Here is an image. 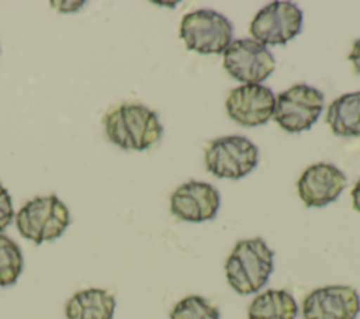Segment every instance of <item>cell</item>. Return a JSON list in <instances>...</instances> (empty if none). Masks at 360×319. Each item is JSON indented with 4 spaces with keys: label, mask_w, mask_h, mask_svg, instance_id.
Instances as JSON below:
<instances>
[{
    "label": "cell",
    "mask_w": 360,
    "mask_h": 319,
    "mask_svg": "<svg viewBox=\"0 0 360 319\" xmlns=\"http://www.w3.org/2000/svg\"><path fill=\"white\" fill-rule=\"evenodd\" d=\"M103 124L110 142L127 150H145L163 134L158 114L136 103H124L111 108L103 117Z\"/></svg>",
    "instance_id": "1"
},
{
    "label": "cell",
    "mask_w": 360,
    "mask_h": 319,
    "mask_svg": "<svg viewBox=\"0 0 360 319\" xmlns=\"http://www.w3.org/2000/svg\"><path fill=\"white\" fill-rule=\"evenodd\" d=\"M274 252L262 237L239 240L225 261L226 281L240 295L257 292L273 271Z\"/></svg>",
    "instance_id": "2"
},
{
    "label": "cell",
    "mask_w": 360,
    "mask_h": 319,
    "mask_svg": "<svg viewBox=\"0 0 360 319\" xmlns=\"http://www.w3.org/2000/svg\"><path fill=\"white\" fill-rule=\"evenodd\" d=\"M232 22L211 8H200L186 14L179 30L186 48L200 55L224 53L232 42Z\"/></svg>",
    "instance_id": "3"
},
{
    "label": "cell",
    "mask_w": 360,
    "mask_h": 319,
    "mask_svg": "<svg viewBox=\"0 0 360 319\" xmlns=\"http://www.w3.org/2000/svg\"><path fill=\"white\" fill-rule=\"evenodd\" d=\"M69 223L68 207L53 194L30 200L15 216L20 235L35 245L59 237Z\"/></svg>",
    "instance_id": "4"
},
{
    "label": "cell",
    "mask_w": 360,
    "mask_h": 319,
    "mask_svg": "<svg viewBox=\"0 0 360 319\" xmlns=\"http://www.w3.org/2000/svg\"><path fill=\"white\" fill-rule=\"evenodd\" d=\"M204 160L207 171L212 176L238 180L256 169L259 150L246 136L228 135L210 142Z\"/></svg>",
    "instance_id": "5"
},
{
    "label": "cell",
    "mask_w": 360,
    "mask_h": 319,
    "mask_svg": "<svg viewBox=\"0 0 360 319\" xmlns=\"http://www.w3.org/2000/svg\"><path fill=\"white\" fill-rule=\"evenodd\" d=\"M323 94L308 84H294L276 98L274 121L290 134L308 131L323 110Z\"/></svg>",
    "instance_id": "6"
},
{
    "label": "cell",
    "mask_w": 360,
    "mask_h": 319,
    "mask_svg": "<svg viewBox=\"0 0 360 319\" xmlns=\"http://www.w3.org/2000/svg\"><path fill=\"white\" fill-rule=\"evenodd\" d=\"M224 69L243 84H260L274 72L276 59L255 39H235L224 51Z\"/></svg>",
    "instance_id": "7"
},
{
    "label": "cell",
    "mask_w": 360,
    "mask_h": 319,
    "mask_svg": "<svg viewBox=\"0 0 360 319\" xmlns=\"http://www.w3.org/2000/svg\"><path fill=\"white\" fill-rule=\"evenodd\" d=\"M302 28V11L291 1H271L250 22V34L262 45H285Z\"/></svg>",
    "instance_id": "8"
},
{
    "label": "cell",
    "mask_w": 360,
    "mask_h": 319,
    "mask_svg": "<svg viewBox=\"0 0 360 319\" xmlns=\"http://www.w3.org/2000/svg\"><path fill=\"white\" fill-rule=\"evenodd\" d=\"M360 295L350 285H326L311 291L302 302L304 319H356Z\"/></svg>",
    "instance_id": "9"
},
{
    "label": "cell",
    "mask_w": 360,
    "mask_h": 319,
    "mask_svg": "<svg viewBox=\"0 0 360 319\" xmlns=\"http://www.w3.org/2000/svg\"><path fill=\"white\" fill-rule=\"evenodd\" d=\"M276 96L263 84H242L233 89L225 103L231 119L242 126H259L274 114Z\"/></svg>",
    "instance_id": "10"
},
{
    "label": "cell",
    "mask_w": 360,
    "mask_h": 319,
    "mask_svg": "<svg viewBox=\"0 0 360 319\" xmlns=\"http://www.w3.org/2000/svg\"><path fill=\"white\" fill-rule=\"evenodd\" d=\"M221 205L218 190L204 181L190 180L170 197L172 214L186 222H204L217 216Z\"/></svg>",
    "instance_id": "11"
},
{
    "label": "cell",
    "mask_w": 360,
    "mask_h": 319,
    "mask_svg": "<svg viewBox=\"0 0 360 319\" xmlns=\"http://www.w3.org/2000/svg\"><path fill=\"white\" fill-rule=\"evenodd\" d=\"M347 184L345 173L330 163H315L304 170L297 191L305 207L321 208L333 202Z\"/></svg>",
    "instance_id": "12"
},
{
    "label": "cell",
    "mask_w": 360,
    "mask_h": 319,
    "mask_svg": "<svg viewBox=\"0 0 360 319\" xmlns=\"http://www.w3.org/2000/svg\"><path fill=\"white\" fill-rule=\"evenodd\" d=\"M115 298L101 288H87L76 292L66 304L68 319H112Z\"/></svg>",
    "instance_id": "13"
},
{
    "label": "cell",
    "mask_w": 360,
    "mask_h": 319,
    "mask_svg": "<svg viewBox=\"0 0 360 319\" xmlns=\"http://www.w3.org/2000/svg\"><path fill=\"white\" fill-rule=\"evenodd\" d=\"M326 124L336 136H360V91L333 100L326 111Z\"/></svg>",
    "instance_id": "14"
},
{
    "label": "cell",
    "mask_w": 360,
    "mask_h": 319,
    "mask_svg": "<svg viewBox=\"0 0 360 319\" xmlns=\"http://www.w3.org/2000/svg\"><path fill=\"white\" fill-rule=\"evenodd\" d=\"M298 305L285 289H266L249 305L248 319H295Z\"/></svg>",
    "instance_id": "15"
},
{
    "label": "cell",
    "mask_w": 360,
    "mask_h": 319,
    "mask_svg": "<svg viewBox=\"0 0 360 319\" xmlns=\"http://www.w3.org/2000/svg\"><path fill=\"white\" fill-rule=\"evenodd\" d=\"M22 253L18 245L0 233V287L13 285L22 271Z\"/></svg>",
    "instance_id": "16"
},
{
    "label": "cell",
    "mask_w": 360,
    "mask_h": 319,
    "mask_svg": "<svg viewBox=\"0 0 360 319\" xmlns=\"http://www.w3.org/2000/svg\"><path fill=\"white\" fill-rule=\"evenodd\" d=\"M170 319H219V311L207 298L188 295L173 306Z\"/></svg>",
    "instance_id": "17"
},
{
    "label": "cell",
    "mask_w": 360,
    "mask_h": 319,
    "mask_svg": "<svg viewBox=\"0 0 360 319\" xmlns=\"http://www.w3.org/2000/svg\"><path fill=\"white\" fill-rule=\"evenodd\" d=\"M13 204L8 191L0 183V232H3L13 219Z\"/></svg>",
    "instance_id": "18"
},
{
    "label": "cell",
    "mask_w": 360,
    "mask_h": 319,
    "mask_svg": "<svg viewBox=\"0 0 360 319\" xmlns=\"http://www.w3.org/2000/svg\"><path fill=\"white\" fill-rule=\"evenodd\" d=\"M347 59L352 62L354 70L360 74V38L357 41H354L350 53L347 55Z\"/></svg>",
    "instance_id": "19"
},
{
    "label": "cell",
    "mask_w": 360,
    "mask_h": 319,
    "mask_svg": "<svg viewBox=\"0 0 360 319\" xmlns=\"http://www.w3.org/2000/svg\"><path fill=\"white\" fill-rule=\"evenodd\" d=\"M350 194H352V200H353V208L360 212V178L356 181Z\"/></svg>",
    "instance_id": "20"
}]
</instances>
